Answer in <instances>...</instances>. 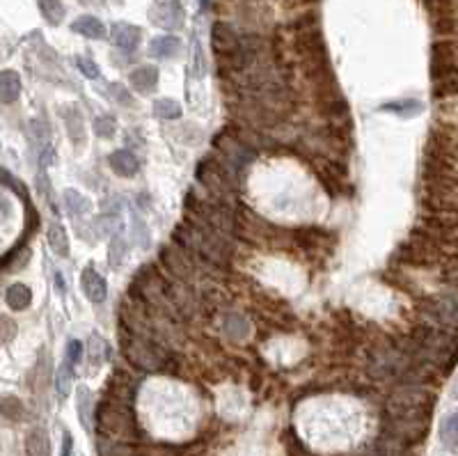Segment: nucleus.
Here are the masks:
<instances>
[{"label": "nucleus", "mask_w": 458, "mask_h": 456, "mask_svg": "<svg viewBox=\"0 0 458 456\" xmlns=\"http://www.w3.org/2000/svg\"><path fill=\"white\" fill-rule=\"evenodd\" d=\"M174 239H177V243L186 252L197 254L199 259L216 264V266H225L229 259V248L223 241V236H220V232H216L206 223L195 221V218H188L177 230Z\"/></svg>", "instance_id": "1"}, {"label": "nucleus", "mask_w": 458, "mask_h": 456, "mask_svg": "<svg viewBox=\"0 0 458 456\" xmlns=\"http://www.w3.org/2000/svg\"><path fill=\"white\" fill-rule=\"evenodd\" d=\"M412 349H415L412 355L417 360L433 362L449 369L458 358V337L445 328L421 326L415 333V340H412Z\"/></svg>", "instance_id": "2"}, {"label": "nucleus", "mask_w": 458, "mask_h": 456, "mask_svg": "<svg viewBox=\"0 0 458 456\" xmlns=\"http://www.w3.org/2000/svg\"><path fill=\"white\" fill-rule=\"evenodd\" d=\"M433 395L421 388H403L388 399L392 422H428Z\"/></svg>", "instance_id": "3"}, {"label": "nucleus", "mask_w": 458, "mask_h": 456, "mask_svg": "<svg viewBox=\"0 0 458 456\" xmlns=\"http://www.w3.org/2000/svg\"><path fill=\"white\" fill-rule=\"evenodd\" d=\"M122 351L126 360L142 371H163L168 367V351L161 349L149 335L128 331V335H122Z\"/></svg>", "instance_id": "4"}, {"label": "nucleus", "mask_w": 458, "mask_h": 456, "mask_svg": "<svg viewBox=\"0 0 458 456\" xmlns=\"http://www.w3.org/2000/svg\"><path fill=\"white\" fill-rule=\"evenodd\" d=\"M197 179L209 188L211 195L220 199H229L238 188L236 168L229 166V161H225L223 156L220 159L206 156L202 161L197 168Z\"/></svg>", "instance_id": "5"}, {"label": "nucleus", "mask_w": 458, "mask_h": 456, "mask_svg": "<svg viewBox=\"0 0 458 456\" xmlns=\"http://www.w3.org/2000/svg\"><path fill=\"white\" fill-rule=\"evenodd\" d=\"M97 429L104 436L110 438H122L128 440L133 436L135 426H133V415L128 410V404H119V401L106 399L104 404L99 406L97 413Z\"/></svg>", "instance_id": "6"}, {"label": "nucleus", "mask_w": 458, "mask_h": 456, "mask_svg": "<svg viewBox=\"0 0 458 456\" xmlns=\"http://www.w3.org/2000/svg\"><path fill=\"white\" fill-rule=\"evenodd\" d=\"M241 42L243 37L229 23L218 21L213 28H211V47H213L216 56L223 62H229L238 51H241Z\"/></svg>", "instance_id": "7"}, {"label": "nucleus", "mask_w": 458, "mask_h": 456, "mask_svg": "<svg viewBox=\"0 0 458 456\" xmlns=\"http://www.w3.org/2000/svg\"><path fill=\"white\" fill-rule=\"evenodd\" d=\"M183 5L181 0H159L149 10V19L165 30H177L183 25Z\"/></svg>", "instance_id": "8"}, {"label": "nucleus", "mask_w": 458, "mask_h": 456, "mask_svg": "<svg viewBox=\"0 0 458 456\" xmlns=\"http://www.w3.org/2000/svg\"><path fill=\"white\" fill-rule=\"evenodd\" d=\"M161 261L165 264L172 276H177L179 280H190L192 276V261L188 259L186 250L181 248H174V245H168V248L161 250Z\"/></svg>", "instance_id": "9"}, {"label": "nucleus", "mask_w": 458, "mask_h": 456, "mask_svg": "<svg viewBox=\"0 0 458 456\" xmlns=\"http://www.w3.org/2000/svg\"><path fill=\"white\" fill-rule=\"evenodd\" d=\"M428 312L433 314V319L440 326H447V328L458 331V298H454V296L438 298L428 305Z\"/></svg>", "instance_id": "10"}, {"label": "nucleus", "mask_w": 458, "mask_h": 456, "mask_svg": "<svg viewBox=\"0 0 458 456\" xmlns=\"http://www.w3.org/2000/svg\"><path fill=\"white\" fill-rule=\"evenodd\" d=\"M80 287H82V291H85L87 300H92V303H104L106 296H108L106 280L99 276L92 264H89L85 271H82V276H80Z\"/></svg>", "instance_id": "11"}, {"label": "nucleus", "mask_w": 458, "mask_h": 456, "mask_svg": "<svg viewBox=\"0 0 458 456\" xmlns=\"http://www.w3.org/2000/svg\"><path fill=\"white\" fill-rule=\"evenodd\" d=\"M62 120H64V126H67V133H69V140L76 144V147H82L85 144V122H82V115L76 106H67L60 111Z\"/></svg>", "instance_id": "12"}, {"label": "nucleus", "mask_w": 458, "mask_h": 456, "mask_svg": "<svg viewBox=\"0 0 458 456\" xmlns=\"http://www.w3.org/2000/svg\"><path fill=\"white\" fill-rule=\"evenodd\" d=\"M110 39L115 42V47H119L122 51H135L137 44L142 39V32L137 25L131 23H115L110 28Z\"/></svg>", "instance_id": "13"}, {"label": "nucleus", "mask_w": 458, "mask_h": 456, "mask_svg": "<svg viewBox=\"0 0 458 456\" xmlns=\"http://www.w3.org/2000/svg\"><path fill=\"white\" fill-rule=\"evenodd\" d=\"M216 144H218L220 154H223V159L232 163L234 168L243 166V163L250 161V156H252V152L247 149L243 142H238L236 138H218Z\"/></svg>", "instance_id": "14"}, {"label": "nucleus", "mask_w": 458, "mask_h": 456, "mask_svg": "<svg viewBox=\"0 0 458 456\" xmlns=\"http://www.w3.org/2000/svg\"><path fill=\"white\" fill-rule=\"evenodd\" d=\"M128 83H131L137 92L142 94H151L156 85H159V69L151 67V65H144V67H137L128 74Z\"/></svg>", "instance_id": "15"}, {"label": "nucleus", "mask_w": 458, "mask_h": 456, "mask_svg": "<svg viewBox=\"0 0 458 456\" xmlns=\"http://www.w3.org/2000/svg\"><path fill=\"white\" fill-rule=\"evenodd\" d=\"M108 166L117 172L119 177H135L140 172V163L128 149H117L108 156Z\"/></svg>", "instance_id": "16"}, {"label": "nucleus", "mask_w": 458, "mask_h": 456, "mask_svg": "<svg viewBox=\"0 0 458 456\" xmlns=\"http://www.w3.org/2000/svg\"><path fill=\"white\" fill-rule=\"evenodd\" d=\"M25 454L27 456H51V440L44 426H32L25 436Z\"/></svg>", "instance_id": "17"}, {"label": "nucleus", "mask_w": 458, "mask_h": 456, "mask_svg": "<svg viewBox=\"0 0 458 456\" xmlns=\"http://www.w3.org/2000/svg\"><path fill=\"white\" fill-rule=\"evenodd\" d=\"M21 97V76L12 69H5L0 74V101L5 106H12Z\"/></svg>", "instance_id": "18"}, {"label": "nucleus", "mask_w": 458, "mask_h": 456, "mask_svg": "<svg viewBox=\"0 0 458 456\" xmlns=\"http://www.w3.org/2000/svg\"><path fill=\"white\" fill-rule=\"evenodd\" d=\"M5 303L9 305V309H14V312H23V309H27L32 303V291L27 289V285H23V282H14V285L7 287Z\"/></svg>", "instance_id": "19"}, {"label": "nucleus", "mask_w": 458, "mask_h": 456, "mask_svg": "<svg viewBox=\"0 0 458 456\" xmlns=\"http://www.w3.org/2000/svg\"><path fill=\"white\" fill-rule=\"evenodd\" d=\"M71 30L82 35V37H87V39H104L106 37V25L101 23L97 16H89V14L78 16V19L71 23Z\"/></svg>", "instance_id": "20"}, {"label": "nucleus", "mask_w": 458, "mask_h": 456, "mask_svg": "<svg viewBox=\"0 0 458 456\" xmlns=\"http://www.w3.org/2000/svg\"><path fill=\"white\" fill-rule=\"evenodd\" d=\"M179 51H181V42L174 35H163V37H156L151 42V53L161 60H170L174 56H179Z\"/></svg>", "instance_id": "21"}, {"label": "nucleus", "mask_w": 458, "mask_h": 456, "mask_svg": "<svg viewBox=\"0 0 458 456\" xmlns=\"http://www.w3.org/2000/svg\"><path fill=\"white\" fill-rule=\"evenodd\" d=\"M76 408H78V419L82 429L89 433L92 431V395L85 386H80L76 390Z\"/></svg>", "instance_id": "22"}, {"label": "nucleus", "mask_w": 458, "mask_h": 456, "mask_svg": "<svg viewBox=\"0 0 458 456\" xmlns=\"http://www.w3.org/2000/svg\"><path fill=\"white\" fill-rule=\"evenodd\" d=\"M73 367H76V364H71L67 358H64V362L58 367V371H55V392H58V397L62 401L69 397L71 378H73Z\"/></svg>", "instance_id": "23"}, {"label": "nucleus", "mask_w": 458, "mask_h": 456, "mask_svg": "<svg viewBox=\"0 0 458 456\" xmlns=\"http://www.w3.org/2000/svg\"><path fill=\"white\" fill-rule=\"evenodd\" d=\"M225 333L232 337V340H238V342H243L247 335H250V323L245 321L243 316H238V314H227L225 316Z\"/></svg>", "instance_id": "24"}, {"label": "nucleus", "mask_w": 458, "mask_h": 456, "mask_svg": "<svg viewBox=\"0 0 458 456\" xmlns=\"http://www.w3.org/2000/svg\"><path fill=\"white\" fill-rule=\"evenodd\" d=\"M64 207H67V211L71 216H87L92 211V204H89V199L85 195H80L76 193V190H67L64 193Z\"/></svg>", "instance_id": "25"}, {"label": "nucleus", "mask_w": 458, "mask_h": 456, "mask_svg": "<svg viewBox=\"0 0 458 456\" xmlns=\"http://www.w3.org/2000/svg\"><path fill=\"white\" fill-rule=\"evenodd\" d=\"M49 243L55 254H60V257H67L69 254V239H67V232H64V227L60 223H53L49 227Z\"/></svg>", "instance_id": "26"}, {"label": "nucleus", "mask_w": 458, "mask_h": 456, "mask_svg": "<svg viewBox=\"0 0 458 456\" xmlns=\"http://www.w3.org/2000/svg\"><path fill=\"white\" fill-rule=\"evenodd\" d=\"M380 111L394 113V115H399V117H412V115H417V113L424 111V106H421L419 101H415V99H406V101H390V104H385V106H380Z\"/></svg>", "instance_id": "27"}, {"label": "nucleus", "mask_w": 458, "mask_h": 456, "mask_svg": "<svg viewBox=\"0 0 458 456\" xmlns=\"http://www.w3.org/2000/svg\"><path fill=\"white\" fill-rule=\"evenodd\" d=\"M440 440L447 447H458V413H452L440 424Z\"/></svg>", "instance_id": "28"}, {"label": "nucleus", "mask_w": 458, "mask_h": 456, "mask_svg": "<svg viewBox=\"0 0 458 456\" xmlns=\"http://www.w3.org/2000/svg\"><path fill=\"white\" fill-rule=\"evenodd\" d=\"M39 12L51 25H58L64 21V5L60 0H39Z\"/></svg>", "instance_id": "29"}, {"label": "nucleus", "mask_w": 458, "mask_h": 456, "mask_svg": "<svg viewBox=\"0 0 458 456\" xmlns=\"http://www.w3.org/2000/svg\"><path fill=\"white\" fill-rule=\"evenodd\" d=\"M126 257V241L124 236H113V241H110V250H108V261L113 269H119L122 266V261Z\"/></svg>", "instance_id": "30"}, {"label": "nucleus", "mask_w": 458, "mask_h": 456, "mask_svg": "<svg viewBox=\"0 0 458 456\" xmlns=\"http://www.w3.org/2000/svg\"><path fill=\"white\" fill-rule=\"evenodd\" d=\"M156 115L163 117V120H179L181 117V106L177 101H172V99H161V101H156Z\"/></svg>", "instance_id": "31"}, {"label": "nucleus", "mask_w": 458, "mask_h": 456, "mask_svg": "<svg viewBox=\"0 0 458 456\" xmlns=\"http://www.w3.org/2000/svg\"><path fill=\"white\" fill-rule=\"evenodd\" d=\"M0 408H3V415H5L7 419H12V422H16V419H21V415H23V406H21V401H18L16 397H12V395L3 397V404H0Z\"/></svg>", "instance_id": "32"}, {"label": "nucleus", "mask_w": 458, "mask_h": 456, "mask_svg": "<svg viewBox=\"0 0 458 456\" xmlns=\"http://www.w3.org/2000/svg\"><path fill=\"white\" fill-rule=\"evenodd\" d=\"M94 133L99 138H110L115 133V120L110 115H101L94 120Z\"/></svg>", "instance_id": "33"}, {"label": "nucleus", "mask_w": 458, "mask_h": 456, "mask_svg": "<svg viewBox=\"0 0 458 456\" xmlns=\"http://www.w3.org/2000/svg\"><path fill=\"white\" fill-rule=\"evenodd\" d=\"M76 65L78 69L82 71V76L89 78V80H97L101 76V71L97 67V62L94 60H89V58H76Z\"/></svg>", "instance_id": "34"}, {"label": "nucleus", "mask_w": 458, "mask_h": 456, "mask_svg": "<svg viewBox=\"0 0 458 456\" xmlns=\"http://www.w3.org/2000/svg\"><path fill=\"white\" fill-rule=\"evenodd\" d=\"M108 92H110V97H113V99H117V101L122 104V106H133V97L128 94V90H126L124 85L113 83V85H110Z\"/></svg>", "instance_id": "35"}, {"label": "nucleus", "mask_w": 458, "mask_h": 456, "mask_svg": "<svg viewBox=\"0 0 458 456\" xmlns=\"http://www.w3.org/2000/svg\"><path fill=\"white\" fill-rule=\"evenodd\" d=\"M421 3L426 5V10L431 14L440 16V19H445V16L449 14V0H421Z\"/></svg>", "instance_id": "36"}, {"label": "nucleus", "mask_w": 458, "mask_h": 456, "mask_svg": "<svg viewBox=\"0 0 458 456\" xmlns=\"http://www.w3.org/2000/svg\"><path fill=\"white\" fill-rule=\"evenodd\" d=\"M80 355H82V344L78 340H69V344H67V360L71 364H78L80 362Z\"/></svg>", "instance_id": "37"}, {"label": "nucleus", "mask_w": 458, "mask_h": 456, "mask_svg": "<svg viewBox=\"0 0 458 456\" xmlns=\"http://www.w3.org/2000/svg\"><path fill=\"white\" fill-rule=\"evenodd\" d=\"M0 328H3V342H5V344L12 342V335H14V331H16L14 323L9 321L7 316H3V319H0Z\"/></svg>", "instance_id": "38"}, {"label": "nucleus", "mask_w": 458, "mask_h": 456, "mask_svg": "<svg viewBox=\"0 0 458 456\" xmlns=\"http://www.w3.org/2000/svg\"><path fill=\"white\" fill-rule=\"evenodd\" d=\"M60 456H71V436L64 433V440H62V452Z\"/></svg>", "instance_id": "39"}, {"label": "nucleus", "mask_w": 458, "mask_h": 456, "mask_svg": "<svg viewBox=\"0 0 458 456\" xmlns=\"http://www.w3.org/2000/svg\"><path fill=\"white\" fill-rule=\"evenodd\" d=\"M55 282H58V291L60 294H64V280H62V276H60V271H55Z\"/></svg>", "instance_id": "40"}, {"label": "nucleus", "mask_w": 458, "mask_h": 456, "mask_svg": "<svg viewBox=\"0 0 458 456\" xmlns=\"http://www.w3.org/2000/svg\"><path fill=\"white\" fill-rule=\"evenodd\" d=\"M209 5H211V0H199V7H202V12L209 10Z\"/></svg>", "instance_id": "41"}]
</instances>
